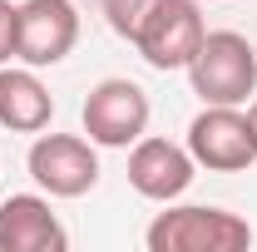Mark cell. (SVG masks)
<instances>
[{"label": "cell", "mask_w": 257, "mask_h": 252, "mask_svg": "<svg viewBox=\"0 0 257 252\" xmlns=\"http://www.w3.org/2000/svg\"><path fill=\"white\" fill-rule=\"evenodd\" d=\"M149 252H247L252 247V222L208 208V203H168L144 232Z\"/></svg>", "instance_id": "cell-1"}, {"label": "cell", "mask_w": 257, "mask_h": 252, "mask_svg": "<svg viewBox=\"0 0 257 252\" xmlns=\"http://www.w3.org/2000/svg\"><path fill=\"white\" fill-rule=\"evenodd\" d=\"M188 84L203 104H247L257 94V50L237 30H208L188 60Z\"/></svg>", "instance_id": "cell-2"}, {"label": "cell", "mask_w": 257, "mask_h": 252, "mask_svg": "<svg viewBox=\"0 0 257 252\" xmlns=\"http://www.w3.org/2000/svg\"><path fill=\"white\" fill-rule=\"evenodd\" d=\"M149 114L154 104L134 79H99L79 109V124L94 149H134L149 134Z\"/></svg>", "instance_id": "cell-3"}, {"label": "cell", "mask_w": 257, "mask_h": 252, "mask_svg": "<svg viewBox=\"0 0 257 252\" xmlns=\"http://www.w3.org/2000/svg\"><path fill=\"white\" fill-rule=\"evenodd\" d=\"M188 154L208 173H242L257 163V134L242 104H203L188 124Z\"/></svg>", "instance_id": "cell-4"}, {"label": "cell", "mask_w": 257, "mask_h": 252, "mask_svg": "<svg viewBox=\"0 0 257 252\" xmlns=\"http://www.w3.org/2000/svg\"><path fill=\"white\" fill-rule=\"evenodd\" d=\"M25 168L50 198H84L99 183V154L84 134H45L30 144Z\"/></svg>", "instance_id": "cell-5"}, {"label": "cell", "mask_w": 257, "mask_h": 252, "mask_svg": "<svg viewBox=\"0 0 257 252\" xmlns=\"http://www.w3.org/2000/svg\"><path fill=\"white\" fill-rule=\"evenodd\" d=\"M203 35H208V25H203V10L193 0H159L134 35V50L154 69H188Z\"/></svg>", "instance_id": "cell-6"}, {"label": "cell", "mask_w": 257, "mask_h": 252, "mask_svg": "<svg viewBox=\"0 0 257 252\" xmlns=\"http://www.w3.org/2000/svg\"><path fill=\"white\" fill-rule=\"evenodd\" d=\"M79 45V10L74 0H25L20 5V35H15V60L30 69L60 64Z\"/></svg>", "instance_id": "cell-7"}, {"label": "cell", "mask_w": 257, "mask_h": 252, "mask_svg": "<svg viewBox=\"0 0 257 252\" xmlns=\"http://www.w3.org/2000/svg\"><path fill=\"white\" fill-rule=\"evenodd\" d=\"M193 178H198V163H193L188 144H168V139L144 134L128 149V188L139 193V198H149V203L183 198Z\"/></svg>", "instance_id": "cell-8"}, {"label": "cell", "mask_w": 257, "mask_h": 252, "mask_svg": "<svg viewBox=\"0 0 257 252\" xmlns=\"http://www.w3.org/2000/svg\"><path fill=\"white\" fill-rule=\"evenodd\" d=\"M69 232L55 218L50 198L40 193H10L0 203V252H64Z\"/></svg>", "instance_id": "cell-9"}, {"label": "cell", "mask_w": 257, "mask_h": 252, "mask_svg": "<svg viewBox=\"0 0 257 252\" xmlns=\"http://www.w3.org/2000/svg\"><path fill=\"white\" fill-rule=\"evenodd\" d=\"M50 119H55V99L40 84V74L30 64L25 69L0 64V129H10V134H40V129H50Z\"/></svg>", "instance_id": "cell-10"}, {"label": "cell", "mask_w": 257, "mask_h": 252, "mask_svg": "<svg viewBox=\"0 0 257 252\" xmlns=\"http://www.w3.org/2000/svg\"><path fill=\"white\" fill-rule=\"evenodd\" d=\"M154 5H159V0H104V20H109V30L119 35V40L134 45V35H139V25L149 20Z\"/></svg>", "instance_id": "cell-11"}, {"label": "cell", "mask_w": 257, "mask_h": 252, "mask_svg": "<svg viewBox=\"0 0 257 252\" xmlns=\"http://www.w3.org/2000/svg\"><path fill=\"white\" fill-rule=\"evenodd\" d=\"M15 35H20V5L0 0V64L15 60Z\"/></svg>", "instance_id": "cell-12"}, {"label": "cell", "mask_w": 257, "mask_h": 252, "mask_svg": "<svg viewBox=\"0 0 257 252\" xmlns=\"http://www.w3.org/2000/svg\"><path fill=\"white\" fill-rule=\"evenodd\" d=\"M247 124H252V134H257V99H247Z\"/></svg>", "instance_id": "cell-13"}]
</instances>
